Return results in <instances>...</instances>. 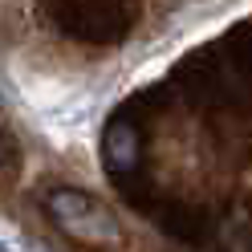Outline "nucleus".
Wrapping results in <instances>:
<instances>
[{
    "label": "nucleus",
    "instance_id": "7ed1b4c3",
    "mask_svg": "<svg viewBox=\"0 0 252 252\" xmlns=\"http://www.w3.org/2000/svg\"><path fill=\"white\" fill-rule=\"evenodd\" d=\"M0 155H4V143H0Z\"/></svg>",
    "mask_w": 252,
    "mask_h": 252
},
{
    "label": "nucleus",
    "instance_id": "f03ea898",
    "mask_svg": "<svg viewBox=\"0 0 252 252\" xmlns=\"http://www.w3.org/2000/svg\"><path fill=\"white\" fill-rule=\"evenodd\" d=\"M138 151H143V143H138V130L126 118L110 122L106 126V159L114 171H130L138 163Z\"/></svg>",
    "mask_w": 252,
    "mask_h": 252
},
{
    "label": "nucleus",
    "instance_id": "f257e3e1",
    "mask_svg": "<svg viewBox=\"0 0 252 252\" xmlns=\"http://www.w3.org/2000/svg\"><path fill=\"white\" fill-rule=\"evenodd\" d=\"M49 216L77 244H90V248H118L122 244V224L110 216V208L98 195L82 191V187H57L49 195Z\"/></svg>",
    "mask_w": 252,
    "mask_h": 252
}]
</instances>
